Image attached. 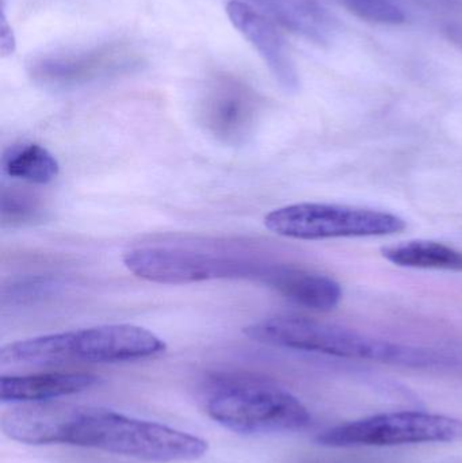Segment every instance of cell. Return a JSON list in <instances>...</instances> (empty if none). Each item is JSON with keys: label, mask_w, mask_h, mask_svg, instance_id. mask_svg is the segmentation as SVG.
I'll return each mask as SVG.
<instances>
[{"label": "cell", "mask_w": 462, "mask_h": 463, "mask_svg": "<svg viewBox=\"0 0 462 463\" xmlns=\"http://www.w3.org/2000/svg\"><path fill=\"white\" fill-rule=\"evenodd\" d=\"M11 439L26 445H72L148 462L194 461L208 442L152 421L98 407L34 402L14 408Z\"/></svg>", "instance_id": "obj_1"}, {"label": "cell", "mask_w": 462, "mask_h": 463, "mask_svg": "<svg viewBox=\"0 0 462 463\" xmlns=\"http://www.w3.org/2000/svg\"><path fill=\"white\" fill-rule=\"evenodd\" d=\"M165 350V340L143 326L106 324L11 343L0 350V364L10 366H49L71 362L124 364L156 358Z\"/></svg>", "instance_id": "obj_2"}, {"label": "cell", "mask_w": 462, "mask_h": 463, "mask_svg": "<svg viewBox=\"0 0 462 463\" xmlns=\"http://www.w3.org/2000/svg\"><path fill=\"white\" fill-rule=\"evenodd\" d=\"M243 334L262 345L339 358L365 359L409 367H434L449 364L447 356L431 350L382 342L344 326L293 316L257 321L244 326Z\"/></svg>", "instance_id": "obj_3"}, {"label": "cell", "mask_w": 462, "mask_h": 463, "mask_svg": "<svg viewBox=\"0 0 462 463\" xmlns=\"http://www.w3.org/2000/svg\"><path fill=\"white\" fill-rule=\"evenodd\" d=\"M203 399L209 418L238 434L298 431L311 424L297 397L257 375H213L203 385Z\"/></svg>", "instance_id": "obj_4"}, {"label": "cell", "mask_w": 462, "mask_h": 463, "mask_svg": "<svg viewBox=\"0 0 462 463\" xmlns=\"http://www.w3.org/2000/svg\"><path fill=\"white\" fill-rule=\"evenodd\" d=\"M144 65L146 57L137 46L127 41H108L33 57L27 73L35 86L64 92L133 75Z\"/></svg>", "instance_id": "obj_5"}, {"label": "cell", "mask_w": 462, "mask_h": 463, "mask_svg": "<svg viewBox=\"0 0 462 463\" xmlns=\"http://www.w3.org/2000/svg\"><path fill=\"white\" fill-rule=\"evenodd\" d=\"M125 267L136 277L160 285H190L212 279H257L266 264L232 253L193 247L146 245L127 250Z\"/></svg>", "instance_id": "obj_6"}, {"label": "cell", "mask_w": 462, "mask_h": 463, "mask_svg": "<svg viewBox=\"0 0 462 463\" xmlns=\"http://www.w3.org/2000/svg\"><path fill=\"white\" fill-rule=\"evenodd\" d=\"M265 227L278 236L296 240L388 236L406 230L396 214L330 203H296L271 211Z\"/></svg>", "instance_id": "obj_7"}, {"label": "cell", "mask_w": 462, "mask_h": 463, "mask_svg": "<svg viewBox=\"0 0 462 463\" xmlns=\"http://www.w3.org/2000/svg\"><path fill=\"white\" fill-rule=\"evenodd\" d=\"M462 439V420L425 412L380 413L334 427L317 435L327 448L401 446Z\"/></svg>", "instance_id": "obj_8"}, {"label": "cell", "mask_w": 462, "mask_h": 463, "mask_svg": "<svg viewBox=\"0 0 462 463\" xmlns=\"http://www.w3.org/2000/svg\"><path fill=\"white\" fill-rule=\"evenodd\" d=\"M259 97L249 83L231 73L206 80L198 100L203 129L225 146L247 143L259 117Z\"/></svg>", "instance_id": "obj_9"}, {"label": "cell", "mask_w": 462, "mask_h": 463, "mask_svg": "<svg viewBox=\"0 0 462 463\" xmlns=\"http://www.w3.org/2000/svg\"><path fill=\"white\" fill-rule=\"evenodd\" d=\"M232 26L258 52L277 83L287 92L300 89V76L295 60L276 24L243 0H231L225 7Z\"/></svg>", "instance_id": "obj_10"}, {"label": "cell", "mask_w": 462, "mask_h": 463, "mask_svg": "<svg viewBox=\"0 0 462 463\" xmlns=\"http://www.w3.org/2000/svg\"><path fill=\"white\" fill-rule=\"evenodd\" d=\"M258 280L293 304L316 312H330L342 298L341 286L333 278L300 267L266 264Z\"/></svg>", "instance_id": "obj_11"}, {"label": "cell", "mask_w": 462, "mask_h": 463, "mask_svg": "<svg viewBox=\"0 0 462 463\" xmlns=\"http://www.w3.org/2000/svg\"><path fill=\"white\" fill-rule=\"evenodd\" d=\"M99 383L97 375L87 373H46L0 378L2 402L34 404L89 391Z\"/></svg>", "instance_id": "obj_12"}, {"label": "cell", "mask_w": 462, "mask_h": 463, "mask_svg": "<svg viewBox=\"0 0 462 463\" xmlns=\"http://www.w3.org/2000/svg\"><path fill=\"white\" fill-rule=\"evenodd\" d=\"M246 3L274 24L312 43H328L333 34V19L316 0H247Z\"/></svg>", "instance_id": "obj_13"}, {"label": "cell", "mask_w": 462, "mask_h": 463, "mask_svg": "<svg viewBox=\"0 0 462 463\" xmlns=\"http://www.w3.org/2000/svg\"><path fill=\"white\" fill-rule=\"evenodd\" d=\"M2 170L8 178L27 184H48L59 176L60 165L45 146L22 143L5 149L2 156Z\"/></svg>", "instance_id": "obj_14"}, {"label": "cell", "mask_w": 462, "mask_h": 463, "mask_svg": "<svg viewBox=\"0 0 462 463\" xmlns=\"http://www.w3.org/2000/svg\"><path fill=\"white\" fill-rule=\"evenodd\" d=\"M382 255L396 266L462 272V252L442 242L426 240L399 242L382 248Z\"/></svg>", "instance_id": "obj_15"}, {"label": "cell", "mask_w": 462, "mask_h": 463, "mask_svg": "<svg viewBox=\"0 0 462 463\" xmlns=\"http://www.w3.org/2000/svg\"><path fill=\"white\" fill-rule=\"evenodd\" d=\"M0 213H2L3 225H8V227L33 224L42 219L40 201L29 193L15 189L3 190Z\"/></svg>", "instance_id": "obj_16"}, {"label": "cell", "mask_w": 462, "mask_h": 463, "mask_svg": "<svg viewBox=\"0 0 462 463\" xmlns=\"http://www.w3.org/2000/svg\"><path fill=\"white\" fill-rule=\"evenodd\" d=\"M342 5L365 21L382 24H399L406 21L401 8L392 0H341Z\"/></svg>", "instance_id": "obj_17"}, {"label": "cell", "mask_w": 462, "mask_h": 463, "mask_svg": "<svg viewBox=\"0 0 462 463\" xmlns=\"http://www.w3.org/2000/svg\"><path fill=\"white\" fill-rule=\"evenodd\" d=\"M52 286H53V282H49L48 279H33L22 283V285L14 286L13 294H10V296L13 298H21L22 301L34 299L40 297L41 294H45Z\"/></svg>", "instance_id": "obj_18"}]
</instances>
